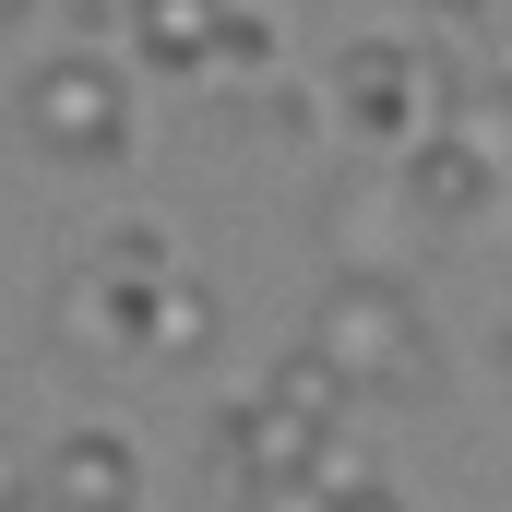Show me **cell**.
Instances as JSON below:
<instances>
[{"label": "cell", "instance_id": "6da1fadb", "mask_svg": "<svg viewBox=\"0 0 512 512\" xmlns=\"http://www.w3.org/2000/svg\"><path fill=\"white\" fill-rule=\"evenodd\" d=\"M310 346L334 358V382L370 393V405L441 393V334H429V310H417L405 274H334L322 310H310Z\"/></svg>", "mask_w": 512, "mask_h": 512}, {"label": "cell", "instance_id": "7a4b0ae2", "mask_svg": "<svg viewBox=\"0 0 512 512\" xmlns=\"http://www.w3.org/2000/svg\"><path fill=\"white\" fill-rule=\"evenodd\" d=\"M322 96H334V120L358 131V143L417 155L429 131L465 108V60H441V48H405V36H358V48H334Z\"/></svg>", "mask_w": 512, "mask_h": 512}, {"label": "cell", "instance_id": "3957f363", "mask_svg": "<svg viewBox=\"0 0 512 512\" xmlns=\"http://www.w3.org/2000/svg\"><path fill=\"white\" fill-rule=\"evenodd\" d=\"M24 143L48 167H120L131 155V72L108 48H60L24 72Z\"/></svg>", "mask_w": 512, "mask_h": 512}, {"label": "cell", "instance_id": "277c9868", "mask_svg": "<svg viewBox=\"0 0 512 512\" xmlns=\"http://www.w3.org/2000/svg\"><path fill=\"white\" fill-rule=\"evenodd\" d=\"M48 334H60V358H143V274L120 262H72L60 274V298H48Z\"/></svg>", "mask_w": 512, "mask_h": 512}, {"label": "cell", "instance_id": "5b68a950", "mask_svg": "<svg viewBox=\"0 0 512 512\" xmlns=\"http://www.w3.org/2000/svg\"><path fill=\"white\" fill-rule=\"evenodd\" d=\"M393 179H405V203H417V227H429V239H453V227H477V215H489V203L512 191V179H501V167H489V155H477V143H465L453 120L429 131L417 155H393Z\"/></svg>", "mask_w": 512, "mask_h": 512}, {"label": "cell", "instance_id": "8992f818", "mask_svg": "<svg viewBox=\"0 0 512 512\" xmlns=\"http://www.w3.org/2000/svg\"><path fill=\"white\" fill-rule=\"evenodd\" d=\"M143 501V453L120 429H60L36 465V512H131Z\"/></svg>", "mask_w": 512, "mask_h": 512}, {"label": "cell", "instance_id": "52a82bcc", "mask_svg": "<svg viewBox=\"0 0 512 512\" xmlns=\"http://www.w3.org/2000/svg\"><path fill=\"white\" fill-rule=\"evenodd\" d=\"M405 239H429L417 227V203H405V179H346V203H334V274H393Z\"/></svg>", "mask_w": 512, "mask_h": 512}, {"label": "cell", "instance_id": "ba28073f", "mask_svg": "<svg viewBox=\"0 0 512 512\" xmlns=\"http://www.w3.org/2000/svg\"><path fill=\"white\" fill-rule=\"evenodd\" d=\"M227 12L239 0H131V60L143 72H215V36H227Z\"/></svg>", "mask_w": 512, "mask_h": 512}, {"label": "cell", "instance_id": "9c48e42d", "mask_svg": "<svg viewBox=\"0 0 512 512\" xmlns=\"http://www.w3.org/2000/svg\"><path fill=\"white\" fill-rule=\"evenodd\" d=\"M215 334H227V310H215L203 274H155L143 286V358H215Z\"/></svg>", "mask_w": 512, "mask_h": 512}, {"label": "cell", "instance_id": "30bf717a", "mask_svg": "<svg viewBox=\"0 0 512 512\" xmlns=\"http://www.w3.org/2000/svg\"><path fill=\"white\" fill-rule=\"evenodd\" d=\"M262 393H274V405H298L310 429H346V405H358V393L334 382V358H322V346H298V358H274V370H262Z\"/></svg>", "mask_w": 512, "mask_h": 512}, {"label": "cell", "instance_id": "8fae6325", "mask_svg": "<svg viewBox=\"0 0 512 512\" xmlns=\"http://www.w3.org/2000/svg\"><path fill=\"white\" fill-rule=\"evenodd\" d=\"M262 60H274V36H262V12H227V36H215V72H203V84H251Z\"/></svg>", "mask_w": 512, "mask_h": 512}, {"label": "cell", "instance_id": "7c38bea8", "mask_svg": "<svg viewBox=\"0 0 512 512\" xmlns=\"http://www.w3.org/2000/svg\"><path fill=\"white\" fill-rule=\"evenodd\" d=\"M465 96H501V108H512V12L477 24V72H465Z\"/></svg>", "mask_w": 512, "mask_h": 512}, {"label": "cell", "instance_id": "4fadbf2b", "mask_svg": "<svg viewBox=\"0 0 512 512\" xmlns=\"http://www.w3.org/2000/svg\"><path fill=\"white\" fill-rule=\"evenodd\" d=\"M96 262H120V274H143V286H155V274H179L155 227H108V239H96Z\"/></svg>", "mask_w": 512, "mask_h": 512}, {"label": "cell", "instance_id": "5bb4252c", "mask_svg": "<svg viewBox=\"0 0 512 512\" xmlns=\"http://www.w3.org/2000/svg\"><path fill=\"white\" fill-rule=\"evenodd\" d=\"M239 501L251 512H334V489H322V477H251Z\"/></svg>", "mask_w": 512, "mask_h": 512}, {"label": "cell", "instance_id": "9a60e30c", "mask_svg": "<svg viewBox=\"0 0 512 512\" xmlns=\"http://www.w3.org/2000/svg\"><path fill=\"white\" fill-rule=\"evenodd\" d=\"M251 120H262V131H286V143H298V131L322 120V108H310V96H298V84H262V108H251Z\"/></svg>", "mask_w": 512, "mask_h": 512}, {"label": "cell", "instance_id": "2e32d148", "mask_svg": "<svg viewBox=\"0 0 512 512\" xmlns=\"http://www.w3.org/2000/svg\"><path fill=\"white\" fill-rule=\"evenodd\" d=\"M24 501H36V477H24V465L0 453V512H24Z\"/></svg>", "mask_w": 512, "mask_h": 512}, {"label": "cell", "instance_id": "e0dca14e", "mask_svg": "<svg viewBox=\"0 0 512 512\" xmlns=\"http://www.w3.org/2000/svg\"><path fill=\"white\" fill-rule=\"evenodd\" d=\"M334 512H405V501H393L382 477H370V489H358V501H334Z\"/></svg>", "mask_w": 512, "mask_h": 512}, {"label": "cell", "instance_id": "ac0fdd59", "mask_svg": "<svg viewBox=\"0 0 512 512\" xmlns=\"http://www.w3.org/2000/svg\"><path fill=\"white\" fill-rule=\"evenodd\" d=\"M441 12H453V24H489V12H501V0H441Z\"/></svg>", "mask_w": 512, "mask_h": 512}, {"label": "cell", "instance_id": "d6986e66", "mask_svg": "<svg viewBox=\"0 0 512 512\" xmlns=\"http://www.w3.org/2000/svg\"><path fill=\"white\" fill-rule=\"evenodd\" d=\"M489 358H501V382H512V322H501V334H489Z\"/></svg>", "mask_w": 512, "mask_h": 512}, {"label": "cell", "instance_id": "ffe728a7", "mask_svg": "<svg viewBox=\"0 0 512 512\" xmlns=\"http://www.w3.org/2000/svg\"><path fill=\"white\" fill-rule=\"evenodd\" d=\"M24 12H36V0H0V36H12V24H24Z\"/></svg>", "mask_w": 512, "mask_h": 512}]
</instances>
